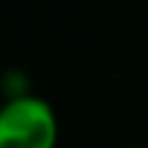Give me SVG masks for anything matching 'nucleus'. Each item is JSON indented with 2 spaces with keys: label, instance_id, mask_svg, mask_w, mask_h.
Here are the masks:
<instances>
[{
  "label": "nucleus",
  "instance_id": "f257e3e1",
  "mask_svg": "<svg viewBox=\"0 0 148 148\" xmlns=\"http://www.w3.org/2000/svg\"><path fill=\"white\" fill-rule=\"evenodd\" d=\"M57 117L39 96H13L0 107V148H55Z\"/></svg>",
  "mask_w": 148,
  "mask_h": 148
}]
</instances>
